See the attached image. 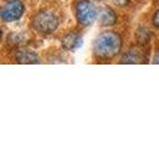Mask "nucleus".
I'll return each mask as SVG.
<instances>
[{"label": "nucleus", "mask_w": 159, "mask_h": 149, "mask_svg": "<svg viewBox=\"0 0 159 149\" xmlns=\"http://www.w3.org/2000/svg\"><path fill=\"white\" fill-rule=\"evenodd\" d=\"M121 38L112 31H107L98 35L93 43L94 55L102 60L113 59L121 50Z\"/></svg>", "instance_id": "obj_1"}, {"label": "nucleus", "mask_w": 159, "mask_h": 149, "mask_svg": "<svg viewBox=\"0 0 159 149\" xmlns=\"http://www.w3.org/2000/svg\"><path fill=\"white\" fill-rule=\"evenodd\" d=\"M33 28L41 34H51L59 26L57 14L51 10H42L33 18Z\"/></svg>", "instance_id": "obj_2"}, {"label": "nucleus", "mask_w": 159, "mask_h": 149, "mask_svg": "<svg viewBox=\"0 0 159 149\" xmlns=\"http://www.w3.org/2000/svg\"><path fill=\"white\" fill-rule=\"evenodd\" d=\"M24 4L21 0H8L0 6V18L5 22H14L24 14Z\"/></svg>", "instance_id": "obj_3"}, {"label": "nucleus", "mask_w": 159, "mask_h": 149, "mask_svg": "<svg viewBox=\"0 0 159 149\" xmlns=\"http://www.w3.org/2000/svg\"><path fill=\"white\" fill-rule=\"evenodd\" d=\"M76 17L83 26H89L98 17V11L89 0H80L76 6Z\"/></svg>", "instance_id": "obj_4"}, {"label": "nucleus", "mask_w": 159, "mask_h": 149, "mask_svg": "<svg viewBox=\"0 0 159 149\" xmlns=\"http://www.w3.org/2000/svg\"><path fill=\"white\" fill-rule=\"evenodd\" d=\"M62 46L68 51H75L79 49L83 44V38L78 32H70L62 39Z\"/></svg>", "instance_id": "obj_5"}, {"label": "nucleus", "mask_w": 159, "mask_h": 149, "mask_svg": "<svg viewBox=\"0 0 159 149\" xmlns=\"http://www.w3.org/2000/svg\"><path fill=\"white\" fill-rule=\"evenodd\" d=\"M98 17L99 24L103 27L112 26L116 22V15L109 7H102L98 12Z\"/></svg>", "instance_id": "obj_6"}, {"label": "nucleus", "mask_w": 159, "mask_h": 149, "mask_svg": "<svg viewBox=\"0 0 159 149\" xmlns=\"http://www.w3.org/2000/svg\"><path fill=\"white\" fill-rule=\"evenodd\" d=\"M16 60L19 64H39L38 55L30 50H20L16 54Z\"/></svg>", "instance_id": "obj_7"}, {"label": "nucleus", "mask_w": 159, "mask_h": 149, "mask_svg": "<svg viewBox=\"0 0 159 149\" xmlns=\"http://www.w3.org/2000/svg\"><path fill=\"white\" fill-rule=\"evenodd\" d=\"M144 59L141 52L137 51L136 49H133L128 51L122 58L121 63L123 64H140L143 63L142 60Z\"/></svg>", "instance_id": "obj_8"}, {"label": "nucleus", "mask_w": 159, "mask_h": 149, "mask_svg": "<svg viewBox=\"0 0 159 149\" xmlns=\"http://www.w3.org/2000/svg\"><path fill=\"white\" fill-rule=\"evenodd\" d=\"M136 40L140 45H145L150 41V32L145 28H139L136 32Z\"/></svg>", "instance_id": "obj_9"}, {"label": "nucleus", "mask_w": 159, "mask_h": 149, "mask_svg": "<svg viewBox=\"0 0 159 149\" xmlns=\"http://www.w3.org/2000/svg\"><path fill=\"white\" fill-rule=\"evenodd\" d=\"M152 21H153L154 26L157 27V28H159V10H157L156 13L154 14V16H153Z\"/></svg>", "instance_id": "obj_10"}, {"label": "nucleus", "mask_w": 159, "mask_h": 149, "mask_svg": "<svg viewBox=\"0 0 159 149\" xmlns=\"http://www.w3.org/2000/svg\"><path fill=\"white\" fill-rule=\"evenodd\" d=\"M113 1L118 6H124V5H126L129 2V0H113Z\"/></svg>", "instance_id": "obj_11"}, {"label": "nucleus", "mask_w": 159, "mask_h": 149, "mask_svg": "<svg viewBox=\"0 0 159 149\" xmlns=\"http://www.w3.org/2000/svg\"><path fill=\"white\" fill-rule=\"evenodd\" d=\"M153 64H159V52L155 55V57H154Z\"/></svg>", "instance_id": "obj_12"}, {"label": "nucleus", "mask_w": 159, "mask_h": 149, "mask_svg": "<svg viewBox=\"0 0 159 149\" xmlns=\"http://www.w3.org/2000/svg\"><path fill=\"white\" fill-rule=\"evenodd\" d=\"M1 38H2V30L0 29V40H1Z\"/></svg>", "instance_id": "obj_13"}]
</instances>
